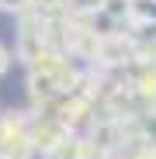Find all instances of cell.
<instances>
[{
  "label": "cell",
  "mask_w": 156,
  "mask_h": 159,
  "mask_svg": "<svg viewBox=\"0 0 156 159\" xmlns=\"http://www.w3.org/2000/svg\"><path fill=\"white\" fill-rule=\"evenodd\" d=\"M4 66H7V56H4V48H0V73H4Z\"/></svg>",
  "instance_id": "obj_1"
}]
</instances>
